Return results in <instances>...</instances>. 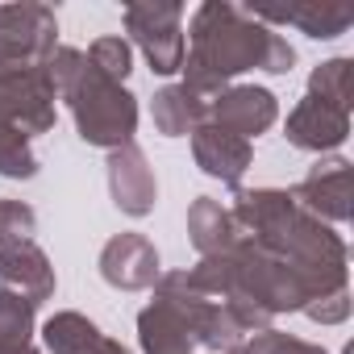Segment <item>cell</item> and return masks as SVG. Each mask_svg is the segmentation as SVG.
<instances>
[{
  "label": "cell",
  "mask_w": 354,
  "mask_h": 354,
  "mask_svg": "<svg viewBox=\"0 0 354 354\" xmlns=\"http://www.w3.org/2000/svg\"><path fill=\"white\" fill-rule=\"evenodd\" d=\"M275 117H279L275 92L254 88V84H230L209 104V121L221 125V129H230V133H238V138H246V142L259 138V133H267L275 125Z\"/></svg>",
  "instance_id": "30bf717a"
},
{
  "label": "cell",
  "mask_w": 354,
  "mask_h": 354,
  "mask_svg": "<svg viewBox=\"0 0 354 354\" xmlns=\"http://www.w3.org/2000/svg\"><path fill=\"white\" fill-rule=\"evenodd\" d=\"M125 30L133 34V46L146 55L154 75H175L184 67V9L180 5H154L138 0L125 5Z\"/></svg>",
  "instance_id": "8992f818"
},
{
  "label": "cell",
  "mask_w": 354,
  "mask_h": 354,
  "mask_svg": "<svg viewBox=\"0 0 354 354\" xmlns=\"http://www.w3.org/2000/svg\"><path fill=\"white\" fill-rule=\"evenodd\" d=\"M0 121L38 138L59 121V92L46 67H0Z\"/></svg>",
  "instance_id": "5b68a950"
},
{
  "label": "cell",
  "mask_w": 354,
  "mask_h": 354,
  "mask_svg": "<svg viewBox=\"0 0 354 354\" xmlns=\"http://www.w3.org/2000/svg\"><path fill=\"white\" fill-rule=\"evenodd\" d=\"M71 104V117H75V129L88 146H100V150H117L125 142H133L138 133V100L125 84L100 75L92 63L80 71V80L71 84V92L63 96Z\"/></svg>",
  "instance_id": "3957f363"
},
{
  "label": "cell",
  "mask_w": 354,
  "mask_h": 354,
  "mask_svg": "<svg viewBox=\"0 0 354 354\" xmlns=\"http://www.w3.org/2000/svg\"><path fill=\"white\" fill-rule=\"evenodd\" d=\"M9 354H38V350H34V346H26V350H9Z\"/></svg>",
  "instance_id": "4316f807"
},
{
  "label": "cell",
  "mask_w": 354,
  "mask_h": 354,
  "mask_svg": "<svg viewBox=\"0 0 354 354\" xmlns=\"http://www.w3.org/2000/svg\"><path fill=\"white\" fill-rule=\"evenodd\" d=\"M188 238H192V246L201 250V259H213V254H225V250L242 238V230H238L234 213H230L221 201L196 196L192 209H188Z\"/></svg>",
  "instance_id": "9a60e30c"
},
{
  "label": "cell",
  "mask_w": 354,
  "mask_h": 354,
  "mask_svg": "<svg viewBox=\"0 0 354 354\" xmlns=\"http://www.w3.org/2000/svg\"><path fill=\"white\" fill-rule=\"evenodd\" d=\"M192 158H196V167L209 175V180H221L225 188L238 192L242 188V175L254 162V150H250L246 138H238V133L205 121V125L192 129Z\"/></svg>",
  "instance_id": "8fae6325"
},
{
  "label": "cell",
  "mask_w": 354,
  "mask_h": 354,
  "mask_svg": "<svg viewBox=\"0 0 354 354\" xmlns=\"http://www.w3.org/2000/svg\"><path fill=\"white\" fill-rule=\"evenodd\" d=\"M38 234V213L26 201H0V246L34 242Z\"/></svg>",
  "instance_id": "7402d4cb"
},
{
  "label": "cell",
  "mask_w": 354,
  "mask_h": 354,
  "mask_svg": "<svg viewBox=\"0 0 354 354\" xmlns=\"http://www.w3.org/2000/svg\"><path fill=\"white\" fill-rule=\"evenodd\" d=\"M184 88L201 100H217L234 75L242 71H267L288 75L296 63V50L288 38H279L271 26H263L250 9L230 5V0H209L192 13L188 42H184Z\"/></svg>",
  "instance_id": "6da1fadb"
},
{
  "label": "cell",
  "mask_w": 354,
  "mask_h": 354,
  "mask_svg": "<svg viewBox=\"0 0 354 354\" xmlns=\"http://www.w3.org/2000/svg\"><path fill=\"white\" fill-rule=\"evenodd\" d=\"M0 288L30 300L34 308L55 296V267L38 242L0 246Z\"/></svg>",
  "instance_id": "4fadbf2b"
},
{
  "label": "cell",
  "mask_w": 354,
  "mask_h": 354,
  "mask_svg": "<svg viewBox=\"0 0 354 354\" xmlns=\"http://www.w3.org/2000/svg\"><path fill=\"white\" fill-rule=\"evenodd\" d=\"M109 196L125 217H146L154 213L158 201V180H154V167L146 162L138 142H125L117 150H109Z\"/></svg>",
  "instance_id": "ba28073f"
},
{
  "label": "cell",
  "mask_w": 354,
  "mask_h": 354,
  "mask_svg": "<svg viewBox=\"0 0 354 354\" xmlns=\"http://www.w3.org/2000/svg\"><path fill=\"white\" fill-rule=\"evenodd\" d=\"M150 117H154V129L162 138H184V133H192L196 125L209 121V100H201L184 84H167V88L154 92Z\"/></svg>",
  "instance_id": "2e32d148"
},
{
  "label": "cell",
  "mask_w": 354,
  "mask_h": 354,
  "mask_svg": "<svg viewBox=\"0 0 354 354\" xmlns=\"http://www.w3.org/2000/svg\"><path fill=\"white\" fill-rule=\"evenodd\" d=\"M250 13H254L263 26H267V21L296 26L300 34L321 38V42L346 34L350 21H354V9H346V5H329V0H304V5H288V9H250Z\"/></svg>",
  "instance_id": "5bb4252c"
},
{
  "label": "cell",
  "mask_w": 354,
  "mask_h": 354,
  "mask_svg": "<svg viewBox=\"0 0 354 354\" xmlns=\"http://www.w3.org/2000/svg\"><path fill=\"white\" fill-rule=\"evenodd\" d=\"M292 201L304 209V213H313L317 221H333V225H342V221H350V162L342 158V154H325V158H317L313 167H308V175L292 188Z\"/></svg>",
  "instance_id": "52a82bcc"
},
{
  "label": "cell",
  "mask_w": 354,
  "mask_h": 354,
  "mask_svg": "<svg viewBox=\"0 0 354 354\" xmlns=\"http://www.w3.org/2000/svg\"><path fill=\"white\" fill-rule=\"evenodd\" d=\"M84 354H129V350H125L117 337H104V333H100V337H96V346H88Z\"/></svg>",
  "instance_id": "d4e9b609"
},
{
  "label": "cell",
  "mask_w": 354,
  "mask_h": 354,
  "mask_svg": "<svg viewBox=\"0 0 354 354\" xmlns=\"http://www.w3.org/2000/svg\"><path fill=\"white\" fill-rule=\"evenodd\" d=\"M100 275L117 292H146L158 283V250L146 234H117L100 250Z\"/></svg>",
  "instance_id": "9c48e42d"
},
{
  "label": "cell",
  "mask_w": 354,
  "mask_h": 354,
  "mask_svg": "<svg viewBox=\"0 0 354 354\" xmlns=\"http://www.w3.org/2000/svg\"><path fill=\"white\" fill-rule=\"evenodd\" d=\"M225 354H250V346L242 342V346H234V350H225Z\"/></svg>",
  "instance_id": "484cf974"
},
{
  "label": "cell",
  "mask_w": 354,
  "mask_h": 354,
  "mask_svg": "<svg viewBox=\"0 0 354 354\" xmlns=\"http://www.w3.org/2000/svg\"><path fill=\"white\" fill-rule=\"evenodd\" d=\"M288 142L296 150H313V154H329L337 150L346 138H350V113L317 100V96H304L292 113H288V125H283Z\"/></svg>",
  "instance_id": "7c38bea8"
},
{
  "label": "cell",
  "mask_w": 354,
  "mask_h": 354,
  "mask_svg": "<svg viewBox=\"0 0 354 354\" xmlns=\"http://www.w3.org/2000/svg\"><path fill=\"white\" fill-rule=\"evenodd\" d=\"M304 317L317 321V325H342L350 317V288L329 292V296H317L313 304H304Z\"/></svg>",
  "instance_id": "cb8c5ba5"
},
{
  "label": "cell",
  "mask_w": 354,
  "mask_h": 354,
  "mask_svg": "<svg viewBox=\"0 0 354 354\" xmlns=\"http://www.w3.org/2000/svg\"><path fill=\"white\" fill-rule=\"evenodd\" d=\"M100 325L88 321L84 313H55L42 325V346L46 354H84L88 346H96Z\"/></svg>",
  "instance_id": "e0dca14e"
},
{
  "label": "cell",
  "mask_w": 354,
  "mask_h": 354,
  "mask_svg": "<svg viewBox=\"0 0 354 354\" xmlns=\"http://www.w3.org/2000/svg\"><path fill=\"white\" fill-rule=\"evenodd\" d=\"M350 59H325V63H317L313 67V75H308V96H317V100H325V104H333V109H342V113H350Z\"/></svg>",
  "instance_id": "d6986e66"
},
{
  "label": "cell",
  "mask_w": 354,
  "mask_h": 354,
  "mask_svg": "<svg viewBox=\"0 0 354 354\" xmlns=\"http://www.w3.org/2000/svg\"><path fill=\"white\" fill-rule=\"evenodd\" d=\"M34 304L0 288V354L34 346Z\"/></svg>",
  "instance_id": "ac0fdd59"
},
{
  "label": "cell",
  "mask_w": 354,
  "mask_h": 354,
  "mask_svg": "<svg viewBox=\"0 0 354 354\" xmlns=\"http://www.w3.org/2000/svg\"><path fill=\"white\" fill-rule=\"evenodd\" d=\"M246 346H250V354H329V350H321V346H313V342H304V337L279 333V329H263V333H254Z\"/></svg>",
  "instance_id": "603a6c76"
},
{
  "label": "cell",
  "mask_w": 354,
  "mask_h": 354,
  "mask_svg": "<svg viewBox=\"0 0 354 354\" xmlns=\"http://www.w3.org/2000/svg\"><path fill=\"white\" fill-rule=\"evenodd\" d=\"M59 50V17L50 5H0V67H46Z\"/></svg>",
  "instance_id": "277c9868"
},
{
  "label": "cell",
  "mask_w": 354,
  "mask_h": 354,
  "mask_svg": "<svg viewBox=\"0 0 354 354\" xmlns=\"http://www.w3.org/2000/svg\"><path fill=\"white\" fill-rule=\"evenodd\" d=\"M88 63H92L100 75L125 84L129 71H133V50H129V42H125L121 34H109V38H96V42L88 46Z\"/></svg>",
  "instance_id": "44dd1931"
},
{
  "label": "cell",
  "mask_w": 354,
  "mask_h": 354,
  "mask_svg": "<svg viewBox=\"0 0 354 354\" xmlns=\"http://www.w3.org/2000/svg\"><path fill=\"white\" fill-rule=\"evenodd\" d=\"M0 175L5 180H34L38 175V154H34L30 138L5 121H0Z\"/></svg>",
  "instance_id": "ffe728a7"
},
{
  "label": "cell",
  "mask_w": 354,
  "mask_h": 354,
  "mask_svg": "<svg viewBox=\"0 0 354 354\" xmlns=\"http://www.w3.org/2000/svg\"><path fill=\"white\" fill-rule=\"evenodd\" d=\"M230 213L250 242H259L263 250L292 263L317 288V296L350 288L346 283L350 250H346L342 234H333L325 221L304 213L292 201V192H283V188H238Z\"/></svg>",
  "instance_id": "7a4b0ae2"
}]
</instances>
